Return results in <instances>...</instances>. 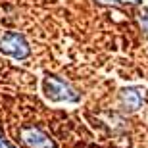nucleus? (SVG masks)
Listing matches in <instances>:
<instances>
[{
	"label": "nucleus",
	"instance_id": "obj_1",
	"mask_svg": "<svg viewBox=\"0 0 148 148\" xmlns=\"http://www.w3.org/2000/svg\"><path fill=\"white\" fill-rule=\"evenodd\" d=\"M42 90L44 96L52 102H79L81 94L77 92L75 88L58 75H44L42 79Z\"/></svg>",
	"mask_w": 148,
	"mask_h": 148
},
{
	"label": "nucleus",
	"instance_id": "obj_6",
	"mask_svg": "<svg viewBox=\"0 0 148 148\" xmlns=\"http://www.w3.org/2000/svg\"><path fill=\"white\" fill-rule=\"evenodd\" d=\"M0 148H16V144H12L8 138L4 137V133L0 131Z\"/></svg>",
	"mask_w": 148,
	"mask_h": 148
},
{
	"label": "nucleus",
	"instance_id": "obj_7",
	"mask_svg": "<svg viewBox=\"0 0 148 148\" xmlns=\"http://www.w3.org/2000/svg\"><path fill=\"white\" fill-rule=\"evenodd\" d=\"M94 2L100 6H115L117 4V0H94Z\"/></svg>",
	"mask_w": 148,
	"mask_h": 148
},
{
	"label": "nucleus",
	"instance_id": "obj_8",
	"mask_svg": "<svg viewBox=\"0 0 148 148\" xmlns=\"http://www.w3.org/2000/svg\"><path fill=\"white\" fill-rule=\"evenodd\" d=\"M117 2H121V4H140L143 0H117Z\"/></svg>",
	"mask_w": 148,
	"mask_h": 148
},
{
	"label": "nucleus",
	"instance_id": "obj_3",
	"mask_svg": "<svg viewBox=\"0 0 148 148\" xmlns=\"http://www.w3.org/2000/svg\"><path fill=\"white\" fill-rule=\"evenodd\" d=\"M19 140L21 144H25L27 148H56V143L52 138L35 125L29 127H21L19 131Z\"/></svg>",
	"mask_w": 148,
	"mask_h": 148
},
{
	"label": "nucleus",
	"instance_id": "obj_5",
	"mask_svg": "<svg viewBox=\"0 0 148 148\" xmlns=\"http://www.w3.org/2000/svg\"><path fill=\"white\" fill-rule=\"evenodd\" d=\"M138 23H140V29L148 35V14H140L138 16Z\"/></svg>",
	"mask_w": 148,
	"mask_h": 148
},
{
	"label": "nucleus",
	"instance_id": "obj_2",
	"mask_svg": "<svg viewBox=\"0 0 148 148\" xmlns=\"http://www.w3.org/2000/svg\"><path fill=\"white\" fill-rule=\"evenodd\" d=\"M0 52L4 56L16 58V60H25L31 56V46L21 33L10 31L0 38Z\"/></svg>",
	"mask_w": 148,
	"mask_h": 148
},
{
	"label": "nucleus",
	"instance_id": "obj_4",
	"mask_svg": "<svg viewBox=\"0 0 148 148\" xmlns=\"http://www.w3.org/2000/svg\"><path fill=\"white\" fill-rule=\"evenodd\" d=\"M119 102H121L125 112H137L144 102V92L140 88L127 87L119 92Z\"/></svg>",
	"mask_w": 148,
	"mask_h": 148
}]
</instances>
